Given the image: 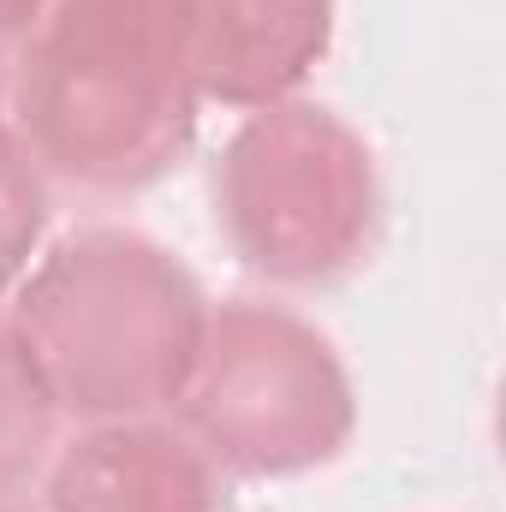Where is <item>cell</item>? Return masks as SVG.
Returning a JSON list of instances; mask_svg holds the SVG:
<instances>
[{
	"label": "cell",
	"instance_id": "obj_1",
	"mask_svg": "<svg viewBox=\"0 0 506 512\" xmlns=\"http://www.w3.org/2000/svg\"><path fill=\"white\" fill-rule=\"evenodd\" d=\"M191 0H42L6 60V114L42 179L137 197L197 137Z\"/></svg>",
	"mask_w": 506,
	"mask_h": 512
},
{
	"label": "cell",
	"instance_id": "obj_2",
	"mask_svg": "<svg viewBox=\"0 0 506 512\" xmlns=\"http://www.w3.org/2000/svg\"><path fill=\"white\" fill-rule=\"evenodd\" d=\"M6 316L60 417L126 423L179 405L209 298L155 239L131 227H84L18 280Z\"/></svg>",
	"mask_w": 506,
	"mask_h": 512
},
{
	"label": "cell",
	"instance_id": "obj_3",
	"mask_svg": "<svg viewBox=\"0 0 506 512\" xmlns=\"http://www.w3.org/2000/svg\"><path fill=\"white\" fill-rule=\"evenodd\" d=\"M215 221L256 280L334 286L376 245V155L322 102L256 108L215 161Z\"/></svg>",
	"mask_w": 506,
	"mask_h": 512
},
{
	"label": "cell",
	"instance_id": "obj_4",
	"mask_svg": "<svg viewBox=\"0 0 506 512\" xmlns=\"http://www.w3.org/2000/svg\"><path fill=\"white\" fill-rule=\"evenodd\" d=\"M179 429L215 471L304 477L334 465L358 429V393L334 340L286 304L233 298L209 310Z\"/></svg>",
	"mask_w": 506,
	"mask_h": 512
},
{
	"label": "cell",
	"instance_id": "obj_5",
	"mask_svg": "<svg viewBox=\"0 0 506 512\" xmlns=\"http://www.w3.org/2000/svg\"><path fill=\"white\" fill-rule=\"evenodd\" d=\"M48 512H221L203 447L155 417L84 423L48 459Z\"/></svg>",
	"mask_w": 506,
	"mask_h": 512
},
{
	"label": "cell",
	"instance_id": "obj_6",
	"mask_svg": "<svg viewBox=\"0 0 506 512\" xmlns=\"http://www.w3.org/2000/svg\"><path fill=\"white\" fill-rule=\"evenodd\" d=\"M334 42V0H191V72L215 108H274Z\"/></svg>",
	"mask_w": 506,
	"mask_h": 512
},
{
	"label": "cell",
	"instance_id": "obj_7",
	"mask_svg": "<svg viewBox=\"0 0 506 512\" xmlns=\"http://www.w3.org/2000/svg\"><path fill=\"white\" fill-rule=\"evenodd\" d=\"M60 447V405L36 376L12 316H0V507L24 495Z\"/></svg>",
	"mask_w": 506,
	"mask_h": 512
},
{
	"label": "cell",
	"instance_id": "obj_8",
	"mask_svg": "<svg viewBox=\"0 0 506 512\" xmlns=\"http://www.w3.org/2000/svg\"><path fill=\"white\" fill-rule=\"evenodd\" d=\"M42 233H48V179L18 143L12 114L0 108V292L30 268Z\"/></svg>",
	"mask_w": 506,
	"mask_h": 512
},
{
	"label": "cell",
	"instance_id": "obj_9",
	"mask_svg": "<svg viewBox=\"0 0 506 512\" xmlns=\"http://www.w3.org/2000/svg\"><path fill=\"white\" fill-rule=\"evenodd\" d=\"M42 12V0H0V48L6 42H18L24 30H30V18Z\"/></svg>",
	"mask_w": 506,
	"mask_h": 512
},
{
	"label": "cell",
	"instance_id": "obj_10",
	"mask_svg": "<svg viewBox=\"0 0 506 512\" xmlns=\"http://www.w3.org/2000/svg\"><path fill=\"white\" fill-rule=\"evenodd\" d=\"M0 108H6V48H0Z\"/></svg>",
	"mask_w": 506,
	"mask_h": 512
},
{
	"label": "cell",
	"instance_id": "obj_11",
	"mask_svg": "<svg viewBox=\"0 0 506 512\" xmlns=\"http://www.w3.org/2000/svg\"><path fill=\"white\" fill-rule=\"evenodd\" d=\"M0 512H18V507H12V501H6V507H0Z\"/></svg>",
	"mask_w": 506,
	"mask_h": 512
}]
</instances>
